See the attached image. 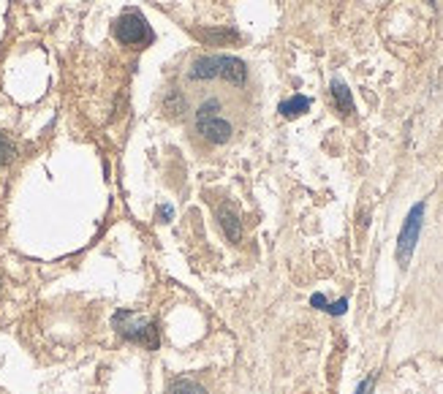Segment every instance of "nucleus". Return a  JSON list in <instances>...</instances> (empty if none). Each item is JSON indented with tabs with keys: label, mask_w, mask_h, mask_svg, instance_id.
Returning <instances> with one entry per match:
<instances>
[{
	"label": "nucleus",
	"mask_w": 443,
	"mask_h": 394,
	"mask_svg": "<svg viewBox=\"0 0 443 394\" xmlns=\"http://www.w3.org/2000/svg\"><path fill=\"white\" fill-rule=\"evenodd\" d=\"M164 104H166V109H169V112H171V114L185 112V98H182V96H180L177 90H171V93H169V96H166V101H164Z\"/></svg>",
	"instance_id": "12"
},
{
	"label": "nucleus",
	"mask_w": 443,
	"mask_h": 394,
	"mask_svg": "<svg viewBox=\"0 0 443 394\" xmlns=\"http://www.w3.org/2000/svg\"><path fill=\"white\" fill-rule=\"evenodd\" d=\"M169 394H207V389L202 384H196L193 378H177V381H171Z\"/></svg>",
	"instance_id": "10"
},
{
	"label": "nucleus",
	"mask_w": 443,
	"mask_h": 394,
	"mask_svg": "<svg viewBox=\"0 0 443 394\" xmlns=\"http://www.w3.org/2000/svg\"><path fill=\"white\" fill-rule=\"evenodd\" d=\"M111 327H114V332L120 338L139 342V345H144L150 351L158 348V327L150 318H144V316H139L133 310H117L111 316Z\"/></svg>",
	"instance_id": "1"
},
{
	"label": "nucleus",
	"mask_w": 443,
	"mask_h": 394,
	"mask_svg": "<svg viewBox=\"0 0 443 394\" xmlns=\"http://www.w3.org/2000/svg\"><path fill=\"white\" fill-rule=\"evenodd\" d=\"M345 310H348V299H337L332 305H327V313L329 316H343Z\"/></svg>",
	"instance_id": "13"
},
{
	"label": "nucleus",
	"mask_w": 443,
	"mask_h": 394,
	"mask_svg": "<svg viewBox=\"0 0 443 394\" xmlns=\"http://www.w3.org/2000/svg\"><path fill=\"white\" fill-rule=\"evenodd\" d=\"M310 305H313V307H318V310H327V305H329V302H327V296H324V294H313V296H310Z\"/></svg>",
	"instance_id": "14"
},
{
	"label": "nucleus",
	"mask_w": 443,
	"mask_h": 394,
	"mask_svg": "<svg viewBox=\"0 0 443 394\" xmlns=\"http://www.w3.org/2000/svg\"><path fill=\"white\" fill-rule=\"evenodd\" d=\"M430 3H435V0H430Z\"/></svg>",
	"instance_id": "17"
},
{
	"label": "nucleus",
	"mask_w": 443,
	"mask_h": 394,
	"mask_svg": "<svg viewBox=\"0 0 443 394\" xmlns=\"http://www.w3.org/2000/svg\"><path fill=\"white\" fill-rule=\"evenodd\" d=\"M196 131L210 142V144H226L234 133L231 122L221 114V101L210 98L196 109Z\"/></svg>",
	"instance_id": "2"
},
{
	"label": "nucleus",
	"mask_w": 443,
	"mask_h": 394,
	"mask_svg": "<svg viewBox=\"0 0 443 394\" xmlns=\"http://www.w3.org/2000/svg\"><path fill=\"white\" fill-rule=\"evenodd\" d=\"M218 79H223L231 87H245L248 82V68L239 57L231 55H218Z\"/></svg>",
	"instance_id": "5"
},
{
	"label": "nucleus",
	"mask_w": 443,
	"mask_h": 394,
	"mask_svg": "<svg viewBox=\"0 0 443 394\" xmlns=\"http://www.w3.org/2000/svg\"><path fill=\"white\" fill-rule=\"evenodd\" d=\"M310 109V98H305V96H291V98H285V101H280V114L285 117V120H294V117H302V114Z\"/></svg>",
	"instance_id": "8"
},
{
	"label": "nucleus",
	"mask_w": 443,
	"mask_h": 394,
	"mask_svg": "<svg viewBox=\"0 0 443 394\" xmlns=\"http://www.w3.org/2000/svg\"><path fill=\"white\" fill-rule=\"evenodd\" d=\"M14 155H17L14 142H11L8 136H0V166H8V164L14 161Z\"/></svg>",
	"instance_id": "11"
},
{
	"label": "nucleus",
	"mask_w": 443,
	"mask_h": 394,
	"mask_svg": "<svg viewBox=\"0 0 443 394\" xmlns=\"http://www.w3.org/2000/svg\"><path fill=\"white\" fill-rule=\"evenodd\" d=\"M422 218H424V204L419 201L408 212L405 226L400 231V239H397V261H400V267H408V261L413 256V248H416V239H419V231H422Z\"/></svg>",
	"instance_id": "4"
},
{
	"label": "nucleus",
	"mask_w": 443,
	"mask_h": 394,
	"mask_svg": "<svg viewBox=\"0 0 443 394\" xmlns=\"http://www.w3.org/2000/svg\"><path fill=\"white\" fill-rule=\"evenodd\" d=\"M373 386H376V378H365V381L359 384L356 394H373Z\"/></svg>",
	"instance_id": "15"
},
{
	"label": "nucleus",
	"mask_w": 443,
	"mask_h": 394,
	"mask_svg": "<svg viewBox=\"0 0 443 394\" xmlns=\"http://www.w3.org/2000/svg\"><path fill=\"white\" fill-rule=\"evenodd\" d=\"M218 218H221L226 239H228V242H239V239H242V226H239V215L231 210V204H223Z\"/></svg>",
	"instance_id": "7"
},
{
	"label": "nucleus",
	"mask_w": 443,
	"mask_h": 394,
	"mask_svg": "<svg viewBox=\"0 0 443 394\" xmlns=\"http://www.w3.org/2000/svg\"><path fill=\"white\" fill-rule=\"evenodd\" d=\"M191 82H213L218 79V55H204L199 60H193L191 71H188Z\"/></svg>",
	"instance_id": "6"
},
{
	"label": "nucleus",
	"mask_w": 443,
	"mask_h": 394,
	"mask_svg": "<svg viewBox=\"0 0 443 394\" xmlns=\"http://www.w3.org/2000/svg\"><path fill=\"white\" fill-rule=\"evenodd\" d=\"M171 215H174V210H171V207H158V221H161V223H169V221H171Z\"/></svg>",
	"instance_id": "16"
},
{
	"label": "nucleus",
	"mask_w": 443,
	"mask_h": 394,
	"mask_svg": "<svg viewBox=\"0 0 443 394\" xmlns=\"http://www.w3.org/2000/svg\"><path fill=\"white\" fill-rule=\"evenodd\" d=\"M332 98H334V107H337V112L340 114H354V98H351V93H348V87L340 82V79H334L332 82Z\"/></svg>",
	"instance_id": "9"
},
{
	"label": "nucleus",
	"mask_w": 443,
	"mask_h": 394,
	"mask_svg": "<svg viewBox=\"0 0 443 394\" xmlns=\"http://www.w3.org/2000/svg\"><path fill=\"white\" fill-rule=\"evenodd\" d=\"M114 39L125 47H142V44H150L153 41V30L147 25V19L136 11H128L122 17H117L114 22Z\"/></svg>",
	"instance_id": "3"
}]
</instances>
